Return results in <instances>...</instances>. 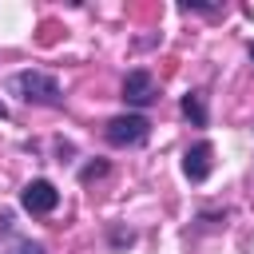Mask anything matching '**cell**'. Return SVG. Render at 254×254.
<instances>
[{"mask_svg": "<svg viewBox=\"0 0 254 254\" xmlns=\"http://www.w3.org/2000/svg\"><path fill=\"white\" fill-rule=\"evenodd\" d=\"M210 159H214V147H210V143L187 147V155H183V175H187L190 183H202V179L210 175Z\"/></svg>", "mask_w": 254, "mask_h": 254, "instance_id": "cell-5", "label": "cell"}, {"mask_svg": "<svg viewBox=\"0 0 254 254\" xmlns=\"http://www.w3.org/2000/svg\"><path fill=\"white\" fill-rule=\"evenodd\" d=\"M107 171V163H91V167H83V183H91L95 175H103Z\"/></svg>", "mask_w": 254, "mask_h": 254, "instance_id": "cell-8", "label": "cell"}, {"mask_svg": "<svg viewBox=\"0 0 254 254\" xmlns=\"http://www.w3.org/2000/svg\"><path fill=\"white\" fill-rule=\"evenodd\" d=\"M250 60H254V44H250Z\"/></svg>", "mask_w": 254, "mask_h": 254, "instance_id": "cell-10", "label": "cell"}, {"mask_svg": "<svg viewBox=\"0 0 254 254\" xmlns=\"http://www.w3.org/2000/svg\"><path fill=\"white\" fill-rule=\"evenodd\" d=\"M155 95H159V91H155V79H151V71H147V67H135V71H127V79H123V99H127V103H135V107H147Z\"/></svg>", "mask_w": 254, "mask_h": 254, "instance_id": "cell-4", "label": "cell"}, {"mask_svg": "<svg viewBox=\"0 0 254 254\" xmlns=\"http://www.w3.org/2000/svg\"><path fill=\"white\" fill-rule=\"evenodd\" d=\"M103 135L111 147H139V143H147L151 123H147V115H115Z\"/></svg>", "mask_w": 254, "mask_h": 254, "instance_id": "cell-2", "label": "cell"}, {"mask_svg": "<svg viewBox=\"0 0 254 254\" xmlns=\"http://www.w3.org/2000/svg\"><path fill=\"white\" fill-rule=\"evenodd\" d=\"M56 202H60V190H56L48 179H32V183L20 190V206H24L28 214H52Z\"/></svg>", "mask_w": 254, "mask_h": 254, "instance_id": "cell-3", "label": "cell"}, {"mask_svg": "<svg viewBox=\"0 0 254 254\" xmlns=\"http://www.w3.org/2000/svg\"><path fill=\"white\" fill-rule=\"evenodd\" d=\"M183 115H187L194 127H206V99H202V91L183 95Z\"/></svg>", "mask_w": 254, "mask_h": 254, "instance_id": "cell-6", "label": "cell"}, {"mask_svg": "<svg viewBox=\"0 0 254 254\" xmlns=\"http://www.w3.org/2000/svg\"><path fill=\"white\" fill-rule=\"evenodd\" d=\"M0 119H8V107H4V103H0Z\"/></svg>", "mask_w": 254, "mask_h": 254, "instance_id": "cell-9", "label": "cell"}, {"mask_svg": "<svg viewBox=\"0 0 254 254\" xmlns=\"http://www.w3.org/2000/svg\"><path fill=\"white\" fill-rule=\"evenodd\" d=\"M8 254H44V246H40V242H16Z\"/></svg>", "mask_w": 254, "mask_h": 254, "instance_id": "cell-7", "label": "cell"}, {"mask_svg": "<svg viewBox=\"0 0 254 254\" xmlns=\"http://www.w3.org/2000/svg\"><path fill=\"white\" fill-rule=\"evenodd\" d=\"M12 91L20 95V99H28V103H44V107H60V99H64V91H60V79L56 75H48V71H16L12 75Z\"/></svg>", "mask_w": 254, "mask_h": 254, "instance_id": "cell-1", "label": "cell"}]
</instances>
